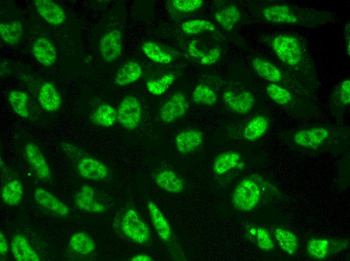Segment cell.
Masks as SVG:
<instances>
[{"instance_id":"1","label":"cell","mask_w":350,"mask_h":261,"mask_svg":"<svg viewBox=\"0 0 350 261\" xmlns=\"http://www.w3.org/2000/svg\"><path fill=\"white\" fill-rule=\"evenodd\" d=\"M260 13L262 18L270 23L304 27L322 25L336 18L335 14L330 12L282 2L269 4L261 9Z\"/></svg>"},{"instance_id":"2","label":"cell","mask_w":350,"mask_h":261,"mask_svg":"<svg viewBox=\"0 0 350 261\" xmlns=\"http://www.w3.org/2000/svg\"><path fill=\"white\" fill-rule=\"evenodd\" d=\"M270 46L276 56L285 65L292 67L304 66L305 50L299 38L290 34L274 36Z\"/></svg>"},{"instance_id":"3","label":"cell","mask_w":350,"mask_h":261,"mask_svg":"<svg viewBox=\"0 0 350 261\" xmlns=\"http://www.w3.org/2000/svg\"><path fill=\"white\" fill-rule=\"evenodd\" d=\"M115 230L126 239L139 244H145L150 239V230L137 211L132 208L126 209L114 219Z\"/></svg>"},{"instance_id":"4","label":"cell","mask_w":350,"mask_h":261,"mask_svg":"<svg viewBox=\"0 0 350 261\" xmlns=\"http://www.w3.org/2000/svg\"><path fill=\"white\" fill-rule=\"evenodd\" d=\"M260 195V188L255 180L244 179L234 189L232 197L233 206L239 211H250L258 204Z\"/></svg>"},{"instance_id":"5","label":"cell","mask_w":350,"mask_h":261,"mask_svg":"<svg viewBox=\"0 0 350 261\" xmlns=\"http://www.w3.org/2000/svg\"><path fill=\"white\" fill-rule=\"evenodd\" d=\"M142 116L141 105L136 97L130 95L123 98L117 110V120L122 126L133 130L140 124Z\"/></svg>"},{"instance_id":"6","label":"cell","mask_w":350,"mask_h":261,"mask_svg":"<svg viewBox=\"0 0 350 261\" xmlns=\"http://www.w3.org/2000/svg\"><path fill=\"white\" fill-rule=\"evenodd\" d=\"M99 49L102 57L108 62H112L122 53V34L117 29L105 33L101 38Z\"/></svg>"},{"instance_id":"7","label":"cell","mask_w":350,"mask_h":261,"mask_svg":"<svg viewBox=\"0 0 350 261\" xmlns=\"http://www.w3.org/2000/svg\"><path fill=\"white\" fill-rule=\"evenodd\" d=\"M77 170L81 177L92 181L103 180L109 175V170L103 163L89 156H82L78 159Z\"/></svg>"},{"instance_id":"8","label":"cell","mask_w":350,"mask_h":261,"mask_svg":"<svg viewBox=\"0 0 350 261\" xmlns=\"http://www.w3.org/2000/svg\"><path fill=\"white\" fill-rule=\"evenodd\" d=\"M223 99L230 110L241 114L248 113L254 107L256 101L253 94L247 90L239 92L226 90L223 94Z\"/></svg>"},{"instance_id":"9","label":"cell","mask_w":350,"mask_h":261,"mask_svg":"<svg viewBox=\"0 0 350 261\" xmlns=\"http://www.w3.org/2000/svg\"><path fill=\"white\" fill-rule=\"evenodd\" d=\"M189 105L184 94L178 92L171 96L161 106L159 116L161 120L170 123L182 117L186 113Z\"/></svg>"},{"instance_id":"10","label":"cell","mask_w":350,"mask_h":261,"mask_svg":"<svg viewBox=\"0 0 350 261\" xmlns=\"http://www.w3.org/2000/svg\"><path fill=\"white\" fill-rule=\"evenodd\" d=\"M25 155L29 165L36 176L42 180H48L51 178V172L42 152L33 143H28L25 146Z\"/></svg>"},{"instance_id":"11","label":"cell","mask_w":350,"mask_h":261,"mask_svg":"<svg viewBox=\"0 0 350 261\" xmlns=\"http://www.w3.org/2000/svg\"><path fill=\"white\" fill-rule=\"evenodd\" d=\"M329 130L324 127L317 126L301 130L294 136L295 143L300 146L314 149L321 146L329 136Z\"/></svg>"},{"instance_id":"12","label":"cell","mask_w":350,"mask_h":261,"mask_svg":"<svg viewBox=\"0 0 350 261\" xmlns=\"http://www.w3.org/2000/svg\"><path fill=\"white\" fill-rule=\"evenodd\" d=\"M34 196L37 204L53 213L60 216H66L69 214L68 207L44 188H36Z\"/></svg>"},{"instance_id":"13","label":"cell","mask_w":350,"mask_h":261,"mask_svg":"<svg viewBox=\"0 0 350 261\" xmlns=\"http://www.w3.org/2000/svg\"><path fill=\"white\" fill-rule=\"evenodd\" d=\"M34 4L40 15L48 23L57 26L63 24L65 13L61 7L51 0H36Z\"/></svg>"},{"instance_id":"14","label":"cell","mask_w":350,"mask_h":261,"mask_svg":"<svg viewBox=\"0 0 350 261\" xmlns=\"http://www.w3.org/2000/svg\"><path fill=\"white\" fill-rule=\"evenodd\" d=\"M203 143V135L200 130L187 129L179 133L175 138L177 150L181 154L193 152Z\"/></svg>"},{"instance_id":"15","label":"cell","mask_w":350,"mask_h":261,"mask_svg":"<svg viewBox=\"0 0 350 261\" xmlns=\"http://www.w3.org/2000/svg\"><path fill=\"white\" fill-rule=\"evenodd\" d=\"M76 205L81 210L93 213H102L105 206L96 198L94 189L88 185L81 187L75 197Z\"/></svg>"},{"instance_id":"16","label":"cell","mask_w":350,"mask_h":261,"mask_svg":"<svg viewBox=\"0 0 350 261\" xmlns=\"http://www.w3.org/2000/svg\"><path fill=\"white\" fill-rule=\"evenodd\" d=\"M11 251L15 260L18 261H39L38 254L32 248L26 237L16 234L11 241Z\"/></svg>"},{"instance_id":"17","label":"cell","mask_w":350,"mask_h":261,"mask_svg":"<svg viewBox=\"0 0 350 261\" xmlns=\"http://www.w3.org/2000/svg\"><path fill=\"white\" fill-rule=\"evenodd\" d=\"M32 52L36 59L45 66L53 65L56 62V49L47 38L37 39L32 46Z\"/></svg>"},{"instance_id":"18","label":"cell","mask_w":350,"mask_h":261,"mask_svg":"<svg viewBox=\"0 0 350 261\" xmlns=\"http://www.w3.org/2000/svg\"><path fill=\"white\" fill-rule=\"evenodd\" d=\"M254 71L264 79L274 83L281 82L283 73L273 62L260 57H255L251 62Z\"/></svg>"},{"instance_id":"19","label":"cell","mask_w":350,"mask_h":261,"mask_svg":"<svg viewBox=\"0 0 350 261\" xmlns=\"http://www.w3.org/2000/svg\"><path fill=\"white\" fill-rule=\"evenodd\" d=\"M38 100L41 107L48 112H56L60 107L61 99L53 83L44 82L40 88Z\"/></svg>"},{"instance_id":"20","label":"cell","mask_w":350,"mask_h":261,"mask_svg":"<svg viewBox=\"0 0 350 261\" xmlns=\"http://www.w3.org/2000/svg\"><path fill=\"white\" fill-rule=\"evenodd\" d=\"M155 181L161 189L172 194L182 192L184 188L181 178L169 169L160 171L156 175Z\"/></svg>"},{"instance_id":"21","label":"cell","mask_w":350,"mask_h":261,"mask_svg":"<svg viewBox=\"0 0 350 261\" xmlns=\"http://www.w3.org/2000/svg\"><path fill=\"white\" fill-rule=\"evenodd\" d=\"M152 224L160 239L167 241L171 238V230L169 224L158 207L152 201L147 204Z\"/></svg>"},{"instance_id":"22","label":"cell","mask_w":350,"mask_h":261,"mask_svg":"<svg viewBox=\"0 0 350 261\" xmlns=\"http://www.w3.org/2000/svg\"><path fill=\"white\" fill-rule=\"evenodd\" d=\"M241 156L236 151H227L218 155L214 159L212 169L214 173L221 175L238 166Z\"/></svg>"},{"instance_id":"23","label":"cell","mask_w":350,"mask_h":261,"mask_svg":"<svg viewBox=\"0 0 350 261\" xmlns=\"http://www.w3.org/2000/svg\"><path fill=\"white\" fill-rule=\"evenodd\" d=\"M142 74L140 64L135 61H130L123 65L117 72L115 77L116 84L125 86L137 81Z\"/></svg>"},{"instance_id":"24","label":"cell","mask_w":350,"mask_h":261,"mask_svg":"<svg viewBox=\"0 0 350 261\" xmlns=\"http://www.w3.org/2000/svg\"><path fill=\"white\" fill-rule=\"evenodd\" d=\"M215 18L225 31L229 32L240 21L241 14L236 6L230 5L217 11Z\"/></svg>"},{"instance_id":"25","label":"cell","mask_w":350,"mask_h":261,"mask_svg":"<svg viewBox=\"0 0 350 261\" xmlns=\"http://www.w3.org/2000/svg\"><path fill=\"white\" fill-rule=\"evenodd\" d=\"M269 126L268 119L262 115H258L250 120L245 125L243 137L245 140L254 142L261 138L267 132Z\"/></svg>"},{"instance_id":"26","label":"cell","mask_w":350,"mask_h":261,"mask_svg":"<svg viewBox=\"0 0 350 261\" xmlns=\"http://www.w3.org/2000/svg\"><path fill=\"white\" fill-rule=\"evenodd\" d=\"M0 35L2 39L9 45H15L18 44L23 35V28L21 23L18 21L1 23Z\"/></svg>"},{"instance_id":"27","label":"cell","mask_w":350,"mask_h":261,"mask_svg":"<svg viewBox=\"0 0 350 261\" xmlns=\"http://www.w3.org/2000/svg\"><path fill=\"white\" fill-rule=\"evenodd\" d=\"M69 245L74 251L83 255L89 254L96 248L95 240L88 234L80 231L72 235Z\"/></svg>"},{"instance_id":"28","label":"cell","mask_w":350,"mask_h":261,"mask_svg":"<svg viewBox=\"0 0 350 261\" xmlns=\"http://www.w3.org/2000/svg\"><path fill=\"white\" fill-rule=\"evenodd\" d=\"M92 120L99 126L105 127L112 126L117 120V111L109 104H102L93 112Z\"/></svg>"},{"instance_id":"29","label":"cell","mask_w":350,"mask_h":261,"mask_svg":"<svg viewBox=\"0 0 350 261\" xmlns=\"http://www.w3.org/2000/svg\"><path fill=\"white\" fill-rule=\"evenodd\" d=\"M23 195V185L17 179L9 181L3 186L1 191L3 201L10 206L18 205L21 201Z\"/></svg>"},{"instance_id":"30","label":"cell","mask_w":350,"mask_h":261,"mask_svg":"<svg viewBox=\"0 0 350 261\" xmlns=\"http://www.w3.org/2000/svg\"><path fill=\"white\" fill-rule=\"evenodd\" d=\"M142 50L147 58L157 63L169 64L172 59L169 53L152 41L144 42L142 45Z\"/></svg>"},{"instance_id":"31","label":"cell","mask_w":350,"mask_h":261,"mask_svg":"<svg viewBox=\"0 0 350 261\" xmlns=\"http://www.w3.org/2000/svg\"><path fill=\"white\" fill-rule=\"evenodd\" d=\"M275 237L283 250L293 255L298 248V239L292 232L278 228L275 231Z\"/></svg>"},{"instance_id":"32","label":"cell","mask_w":350,"mask_h":261,"mask_svg":"<svg viewBox=\"0 0 350 261\" xmlns=\"http://www.w3.org/2000/svg\"><path fill=\"white\" fill-rule=\"evenodd\" d=\"M8 99L13 110L20 116L27 117L29 115L27 94L20 90H12L8 94Z\"/></svg>"},{"instance_id":"33","label":"cell","mask_w":350,"mask_h":261,"mask_svg":"<svg viewBox=\"0 0 350 261\" xmlns=\"http://www.w3.org/2000/svg\"><path fill=\"white\" fill-rule=\"evenodd\" d=\"M216 26L212 22L201 19H194L184 22L181 25L183 31L189 35H195L205 32H213Z\"/></svg>"},{"instance_id":"34","label":"cell","mask_w":350,"mask_h":261,"mask_svg":"<svg viewBox=\"0 0 350 261\" xmlns=\"http://www.w3.org/2000/svg\"><path fill=\"white\" fill-rule=\"evenodd\" d=\"M192 97L195 103L207 106L214 105L217 100V96L213 90L203 83L199 84L196 86Z\"/></svg>"},{"instance_id":"35","label":"cell","mask_w":350,"mask_h":261,"mask_svg":"<svg viewBox=\"0 0 350 261\" xmlns=\"http://www.w3.org/2000/svg\"><path fill=\"white\" fill-rule=\"evenodd\" d=\"M266 91L273 101L281 105L289 104L292 99L291 93L287 89L277 83H270L268 84Z\"/></svg>"},{"instance_id":"36","label":"cell","mask_w":350,"mask_h":261,"mask_svg":"<svg viewBox=\"0 0 350 261\" xmlns=\"http://www.w3.org/2000/svg\"><path fill=\"white\" fill-rule=\"evenodd\" d=\"M175 76L171 73L163 75L159 78L150 80L146 83V86L149 92L154 95H161L163 94L173 83Z\"/></svg>"},{"instance_id":"37","label":"cell","mask_w":350,"mask_h":261,"mask_svg":"<svg viewBox=\"0 0 350 261\" xmlns=\"http://www.w3.org/2000/svg\"><path fill=\"white\" fill-rule=\"evenodd\" d=\"M308 254L318 259L325 258L328 254V241L325 239H312L307 244Z\"/></svg>"},{"instance_id":"38","label":"cell","mask_w":350,"mask_h":261,"mask_svg":"<svg viewBox=\"0 0 350 261\" xmlns=\"http://www.w3.org/2000/svg\"><path fill=\"white\" fill-rule=\"evenodd\" d=\"M258 246L262 250L270 251L274 247V243L268 231L262 227L254 229Z\"/></svg>"},{"instance_id":"39","label":"cell","mask_w":350,"mask_h":261,"mask_svg":"<svg viewBox=\"0 0 350 261\" xmlns=\"http://www.w3.org/2000/svg\"><path fill=\"white\" fill-rule=\"evenodd\" d=\"M335 98L340 105H347L350 103V80L346 79L339 84L337 87Z\"/></svg>"},{"instance_id":"40","label":"cell","mask_w":350,"mask_h":261,"mask_svg":"<svg viewBox=\"0 0 350 261\" xmlns=\"http://www.w3.org/2000/svg\"><path fill=\"white\" fill-rule=\"evenodd\" d=\"M202 0H173L172 4L174 9L180 12H191L200 9L203 5Z\"/></svg>"},{"instance_id":"41","label":"cell","mask_w":350,"mask_h":261,"mask_svg":"<svg viewBox=\"0 0 350 261\" xmlns=\"http://www.w3.org/2000/svg\"><path fill=\"white\" fill-rule=\"evenodd\" d=\"M221 51L218 48L210 49L200 59L201 64L204 66H210L215 63L219 59Z\"/></svg>"},{"instance_id":"42","label":"cell","mask_w":350,"mask_h":261,"mask_svg":"<svg viewBox=\"0 0 350 261\" xmlns=\"http://www.w3.org/2000/svg\"><path fill=\"white\" fill-rule=\"evenodd\" d=\"M350 24L348 21L345 25L344 28V45L345 47L346 53L347 56L349 57L350 55Z\"/></svg>"},{"instance_id":"43","label":"cell","mask_w":350,"mask_h":261,"mask_svg":"<svg viewBox=\"0 0 350 261\" xmlns=\"http://www.w3.org/2000/svg\"><path fill=\"white\" fill-rule=\"evenodd\" d=\"M196 43V41L194 40L190 43L188 52L191 56L201 59L203 57L204 53L197 47Z\"/></svg>"},{"instance_id":"44","label":"cell","mask_w":350,"mask_h":261,"mask_svg":"<svg viewBox=\"0 0 350 261\" xmlns=\"http://www.w3.org/2000/svg\"><path fill=\"white\" fill-rule=\"evenodd\" d=\"M9 249L8 243L4 233L1 231L0 234V253L1 255H6Z\"/></svg>"},{"instance_id":"45","label":"cell","mask_w":350,"mask_h":261,"mask_svg":"<svg viewBox=\"0 0 350 261\" xmlns=\"http://www.w3.org/2000/svg\"><path fill=\"white\" fill-rule=\"evenodd\" d=\"M132 261H151L153 260L150 256L145 254H138L131 258Z\"/></svg>"}]
</instances>
